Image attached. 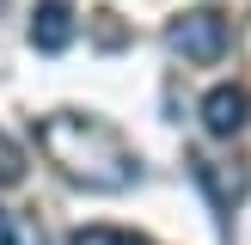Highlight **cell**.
<instances>
[{"instance_id":"cell-1","label":"cell","mask_w":251,"mask_h":245,"mask_svg":"<svg viewBox=\"0 0 251 245\" xmlns=\"http://www.w3.org/2000/svg\"><path fill=\"white\" fill-rule=\"evenodd\" d=\"M37 147L68 184H86V190H129L135 184V153L104 117L55 110L37 122Z\"/></svg>"},{"instance_id":"cell-2","label":"cell","mask_w":251,"mask_h":245,"mask_svg":"<svg viewBox=\"0 0 251 245\" xmlns=\"http://www.w3.org/2000/svg\"><path fill=\"white\" fill-rule=\"evenodd\" d=\"M166 43L178 49L184 61L208 68V61H221V55H227V12H215V6L178 12V19H172V31H166Z\"/></svg>"},{"instance_id":"cell-3","label":"cell","mask_w":251,"mask_h":245,"mask_svg":"<svg viewBox=\"0 0 251 245\" xmlns=\"http://www.w3.org/2000/svg\"><path fill=\"white\" fill-rule=\"evenodd\" d=\"M190 178L202 184V196L221 208V215H227V208H239L245 190H251V172H245V166H233V159H208V153L190 159Z\"/></svg>"},{"instance_id":"cell-4","label":"cell","mask_w":251,"mask_h":245,"mask_svg":"<svg viewBox=\"0 0 251 245\" xmlns=\"http://www.w3.org/2000/svg\"><path fill=\"white\" fill-rule=\"evenodd\" d=\"M251 122V92L245 86H215V92L202 98V129L215 135V141H233Z\"/></svg>"},{"instance_id":"cell-5","label":"cell","mask_w":251,"mask_h":245,"mask_svg":"<svg viewBox=\"0 0 251 245\" xmlns=\"http://www.w3.org/2000/svg\"><path fill=\"white\" fill-rule=\"evenodd\" d=\"M74 31H80V24H74V6H68V0H43L37 19H31V43L43 49V55H61V49L74 43Z\"/></svg>"},{"instance_id":"cell-6","label":"cell","mask_w":251,"mask_h":245,"mask_svg":"<svg viewBox=\"0 0 251 245\" xmlns=\"http://www.w3.org/2000/svg\"><path fill=\"white\" fill-rule=\"evenodd\" d=\"M68 245H147V239H135V233H123V227H80Z\"/></svg>"},{"instance_id":"cell-7","label":"cell","mask_w":251,"mask_h":245,"mask_svg":"<svg viewBox=\"0 0 251 245\" xmlns=\"http://www.w3.org/2000/svg\"><path fill=\"white\" fill-rule=\"evenodd\" d=\"M19 178H25V153H19V141L0 129V190H6V184H19Z\"/></svg>"},{"instance_id":"cell-8","label":"cell","mask_w":251,"mask_h":245,"mask_svg":"<svg viewBox=\"0 0 251 245\" xmlns=\"http://www.w3.org/2000/svg\"><path fill=\"white\" fill-rule=\"evenodd\" d=\"M0 245H43V233H37V220H19V215H12V227H6Z\"/></svg>"},{"instance_id":"cell-9","label":"cell","mask_w":251,"mask_h":245,"mask_svg":"<svg viewBox=\"0 0 251 245\" xmlns=\"http://www.w3.org/2000/svg\"><path fill=\"white\" fill-rule=\"evenodd\" d=\"M6 227H12V215H6V208H0V239H6Z\"/></svg>"}]
</instances>
